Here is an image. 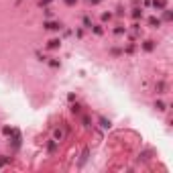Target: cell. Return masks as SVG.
Here are the masks:
<instances>
[{
    "label": "cell",
    "mask_w": 173,
    "mask_h": 173,
    "mask_svg": "<svg viewBox=\"0 0 173 173\" xmlns=\"http://www.w3.org/2000/svg\"><path fill=\"white\" fill-rule=\"evenodd\" d=\"M43 27H45L47 31H59V29H61V23H53V20H47V23L43 25Z\"/></svg>",
    "instance_id": "obj_1"
},
{
    "label": "cell",
    "mask_w": 173,
    "mask_h": 173,
    "mask_svg": "<svg viewBox=\"0 0 173 173\" xmlns=\"http://www.w3.org/2000/svg\"><path fill=\"white\" fill-rule=\"evenodd\" d=\"M151 4H153L155 10H163L165 8V0H151Z\"/></svg>",
    "instance_id": "obj_2"
},
{
    "label": "cell",
    "mask_w": 173,
    "mask_h": 173,
    "mask_svg": "<svg viewBox=\"0 0 173 173\" xmlns=\"http://www.w3.org/2000/svg\"><path fill=\"white\" fill-rule=\"evenodd\" d=\"M61 45V39H51V41H47V49H57Z\"/></svg>",
    "instance_id": "obj_3"
},
{
    "label": "cell",
    "mask_w": 173,
    "mask_h": 173,
    "mask_svg": "<svg viewBox=\"0 0 173 173\" xmlns=\"http://www.w3.org/2000/svg\"><path fill=\"white\" fill-rule=\"evenodd\" d=\"M149 25L153 27V29H159V27H161V18H157V16H151V18H149Z\"/></svg>",
    "instance_id": "obj_4"
},
{
    "label": "cell",
    "mask_w": 173,
    "mask_h": 173,
    "mask_svg": "<svg viewBox=\"0 0 173 173\" xmlns=\"http://www.w3.org/2000/svg\"><path fill=\"white\" fill-rule=\"evenodd\" d=\"M165 90H167V83L161 79V81H157V94H165Z\"/></svg>",
    "instance_id": "obj_5"
},
{
    "label": "cell",
    "mask_w": 173,
    "mask_h": 173,
    "mask_svg": "<svg viewBox=\"0 0 173 173\" xmlns=\"http://www.w3.org/2000/svg\"><path fill=\"white\" fill-rule=\"evenodd\" d=\"M133 18H137V20H139V18H143V8L135 6V8H133Z\"/></svg>",
    "instance_id": "obj_6"
},
{
    "label": "cell",
    "mask_w": 173,
    "mask_h": 173,
    "mask_svg": "<svg viewBox=\"0 0 173 173\" xmlns=\"http://www.w3.org/2000/svg\"><path fill=\"white\" fill-rule=\"evenodd\" d=\"M143 49H145V51H153V49H155L153 41H145V43H143Z\"/></svg>",
    "instance_id": "obj_7"
},
{
    "label": "cell",
    "mask_w": 173,
    "mask_h": 173,
    "mask_svg": "<svg viewBox=\"0 0 173 173\" xmlns=\"http://www.w3.org/2000/svg\"><path fill=\"white\" fill-rule=\"evenodd\" d=\"M163 20H173V12L167 10V8H163Z\"/></svg>",
    "instance_id": "obj_8"
},
{
    "label": "cell",
    "mask_w": 173,
    "mask_h": 173,
    "mask_svg": "<svg viewBox=\"0 0 173 173\" xmlns=\"http://www.w3.org/2000/svg\"><path fill=\"white\" fill-rule=\"evenodd\" d=\"M55 149H57V141H51L47 145V151H49V153H55Z\"/></svg>",
    "instance_id": "obj_9"
},
{
    "label": "cell",
    "mask_w": 173,
    "mask_h": 173,
    "mask_svg": "<svg viewBox=\"0 0 173 173\" xmlns=\"http://www.w3.org/2000/svg\"><path fill=\"white\" fill-rule=\"evenodd\" d=\"M92 31H94L96 35H102V33H104V29H102V25H92Z\"/></svg>",
    "instance_id": "obj_10"
},
{
    "label": "cell",
    "mask_w": 173,
    "mask_h": 173,
    "mask_svg": "<svg viewBox=\"0 0 173 173\" xmlns=\"http://www.w3.org/2000/svg\"><path fill=\"white\" fill-rule=\"evenodd\" d=\"M155 108H157L159 112H163V110H165V104H163L161 100H157V102H155Z\"/></svg>",
    "instance_id": "obj_11"
},
{
    "label": "cell",
    "mask_w": 173,
    "mask_h": 173,
    "mask_svg": "<svg viewBox=\"0 0 173 173\" xmlns=\"http://www.w3.org/2000/svg\"><path fill=\"white\" fill-rule=\"evenodd\" d=\"M83 27H85V29H92V20H90V16H83Z\"/></svg>",
    "instance_id": "obj_12"
},
{
    "label": "cell",
    "mask_w": 173,
    "mask_h": 173,
    "mask_svg": "<svg viewBox=\"0 0 173 173\" xmlns=\"http://www.w3.org/2000/svg\"><path fill=\"white\" fill-rule=\"evenodd\" d=\"M124 33H126V29H124V27H120V25L114 29V35H124Z\"/></svg>",
    "instance_id": "obj_13"
},
{
    "label": "cell",
    "mask_w": 173,
    "mask_h": 173,
    "mask_svg": "<svg viewBox=\"0 0 173 173\" xmlns=\"http://www.w3.org/2000/svg\"><path fill=\"white\" fill-rule=\"evenodd\" d=\"M110 18H112V14H110V12H104V14H102V23H108Z\"/></svg>",
    "instance_id": "obj_14"
},
{
    "label": "cell",
    "mask_w": 173,
    "mask_h": 173,
    "mask_svg": "<svg viewBox=\"0 0 173 173\" xmlns=\"http://www.w3.org/2000/svg\"><path fill=\"white\" fill-rule=\"evenodd\" d=\"M110 53H112V55H116V57H118V55H120V53H122V51H120V49H118V47H112V49H110Z\"/></svg>",
    "instance_id": "obj_15"
},
{
    "label": "cell",
    "mask_w": 173,
    "mask_h": 173,
    "mask_svg": "<svg viewBox=\"0 0 173 173\" xmlns=\"http://www.w3.org/2000/svg\"><path fill=\"white\" fill-rule=\"evenodd\" d=\"M49 65H51V67H59V59H51Z\"/></svg>",
    "instance_id": "obj_16"
},
{
    "label": "cell",
    "mask_w": 173,
    "mask_h": 173,
    "mask_svg": "<svg viewBox=\"0 0 173 173\" xmlns=\"http://www.w3.org/2000/svg\"><path fill=\"white\" fill-rule=\"evenodd\" d=\"M100 122H102V126H104V128H110V120H106V118H102Z\"/></svg>",
    "instance_id": "obj_17"
},
{
    "label": "cell",
    "mask_w": 173,
    "mask_h": 173,
    "mask_svg": "<svg viewBox=\"0 0 173 173\" xmlns=\"http://www.w3.org/2000/svg\"><path fill=\"white\" fill-rule=\"evenodd\" d=\"M122 14H124V8L118 6V8H116V16H122Z\"/></svg>",
    "instance_id": "obj_18"
},
{
    "label": "cell",
    "mask_w": 173,
    "mask_h": 173,
    "mask_svg": "<svg viewBox=\"0 0 173 173\" xmlns=\"http://www.w3.org/2000/svg\"><path fill=\"white\" fill-rule=\"evenodd\" d=\"M71 112H73V114H79V106H77V104L71 106Z\"/></svg>",
    "instance_id": "obj_19"
},
{
    "label": "cell",
    "mask_w": 173,
    "mask_h": 173,
    "mask_svg": "<svg viewBox=\"0 0 173 173\" xmlns=\"http://www.w3.org/2000/svg\"><path fill=\"white\" fill-rule=\"evenodd\" d=\"M63 2H65V4H67V6H73V4H75V2H77V0H63Z\"/></svg>",
    "instance_id": "obj_20"
},
{
    "label": "cell",
    "mask_w": 173,
    "mask_h": 173,
    "mask_svg": "<svg viewBox=\"0 0 173 173\" xmlns=\"http://www.w3.org/2000/svg\"><path fill=\"white\" fill-rule=\"evenodd\" d=\"M133 51H135V45H133V43H131V45L126 47V53H133Z\"/></svg>",
    "instance_id": "obj_21"
},
{
    "label": "cell",
    "mask_w": 173,
    "mask_h": 173,
    "mask_svg": "<svg viewBox=\"0 0 173 173\" xmlns=\"http://www.w3.org/2000/svg\"><path fill=\"white\" fill-rule=\"evenodd\" d=\"M2 133H4V135H10V133H12V128H10V126H4V131H2Z\"/></svg>",
    "instance_id": "obj_22"
},
{
    "label": "cell",
    "mask_w": 173,
    "mask_h": 173,
    "mask_svg": "<svg viewBox=\"0 0 173 173\" xmlns=\"http://www.w3.org/2000/svg\"><path fill=\"white\" fill-rule=\"evenodd\" d=\"M139 29H141V25H139V23H135V25H133V31H135V33H139Z\"/></svg>",
    "instance_id": "obj_23"
},
{
    "label": "cell",
    "mask_w": 173,
    "mask_h": 173,
    "mask_svg": "<svg viewBox=\"0 0 173 173\" xmlns=\"http://www.w3.org/2000/svg\"><path fill=\"white\" fill-rule=\"evenodd\" d=\"M47 4H51V0H41V6H47Z\"/></svg>",
    "instance_id": "obj_24"
},
{
    "label": "cell",
    "mask_w": 173,
    "mask_h": 173,
    "mask_svg": "<svg viewBox=\"0 0 173 173\" xmlns=\"http://www.w3.org/2000/svg\"><path fill=\"white\" fill-rule=\"evenodd\" d=\"M143 2H145V6H149V4H151V0H143Z\"/></svg>",
    "instance_id": "obj_25"
},
{
    "label": "cell",
    "mask_w": 173,
    "mask_h": 173,
    "mask_svg": "<svg viewBox=\"0 0 173 173\" xmlns=\"http://www.w3.org/2000/svg\"><path fill=\"white\" fill-rule=\"evenodd\" d=\"M90 2H92V4H98V2H100V0H90Z\"/></svg>",
    "instance_id": "obj_26"
}]
</instances>
